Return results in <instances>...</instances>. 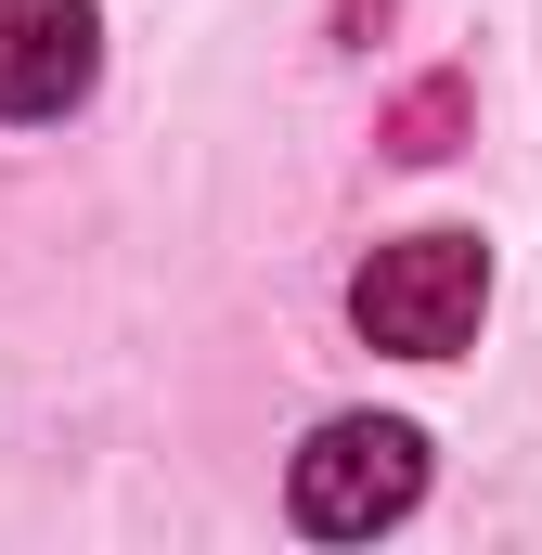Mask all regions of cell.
<instances>
[{
	"label": "cell",
	"mask_w": 542,
	"mask_h": 555,
	"mask_svg": "<svg viewBox=\"0 0 542 555\" xmlns=\"http://www.w3.org/2000/svg\"><path fill=\"white\" fill-rule=\"evenodd\" d=\"M439 130H452V91H413V117H401V155H439Z\"/></svg>",
	"instance_id": "4"
},
{
	"label": "cell",
	"mask_w": 542,
	"mask_h": 555,
	"mask_svg": "<svg viewBox=\"0 0 542 555\" xmlns=\"http://www.w3.org/2000/svg\"><path fill=\"white\" fill-rule=\"evenodd\" d=\"M104 78V13L91 0H0V117H65Z\"/></svg>",
	"instance_id": "3"
},
{
	"label": "cell",
	"mask_w": 542,
	"mask_h": 555,
	"mask_svg": "<svg viewBox=\"0 0 542 555\" xmlns=\"http://www.w3.org/2000/svg\"><path fill=\"white\" fill-rule=\"evenodd\" d=\"M297 530L310 543H375V530H401L413 504H426V439L401 414H336L310 452H297Z\"/></svg>",
	"instance_id": "2"
},
{
	"label": "cell",
	"mask_w": 542,
	"mask_h": 555,
	"mask_svg": "<svg viewBox=\"0 0 542 555\" xmlns=\"http://www.w3.org/2000/svg\"><path fill=\"white\" fill-rule=\"evenodd\" d=\"M478 310H491V246L478 233H401L349 272V323L401 362H452L478 336Z\"/></svg>",
	"instance_id": "1"
}]
</instances>
